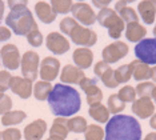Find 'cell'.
<instances>
[{"instance_id":"cell-8","label":"cell","mask_w":156,"mask_h":140,"mask_svg":"<svg viewBox=\"0 0 156 140\" xmlns=\"http://www.w3.org/2000/svg\"><path fill=\"white\" fill-rule=\"evenodd\" d=\"M128 45L124 41H115L112 44H108L107 47L103 48L101 56H103V62L112 64V63H118L119 60H122L123 57H126L128 55Z\"/></svg>"},{"instance_id":"cell-21","label":"cell","mask_w":156,"mask_h":140,"mask_svg":"<svg viewBox=\"0 0 156 140\" xmlns=\"http://www.w3.org/2000/svg\"><path fill=\"white\" fill-rule=\"evenodd\" d=\"M131 71H132V77L135 80H148L151 79V68L147 64L141 63L140 60L135 59L129 63Z\"/></svg>"},{"instance_id":"cell-10","label":"cell","mask_w":156,"mask_h":140,"mask_svg":"<svg viewBox=\"0 0 156 140\" xmlns=\"http://www.w3.org/2000/svg\"><path fill=\"white\" fill-rule=\"evenodd\" d=\"M0 59H2L3 66L7 68V71H13L20 67V56L19 48L15 44H5L0 49Z\"/></svg>"},{"instance_id":"cell-23","label":"cell","mask_w":156,"mask_h":140,"mask_svg":"<svg viewBox=\"0 0 156 140\" xmlns=\"http://www.w3.org/2000/svg\"><path fill=\"white\" fill-rule=\"evenodd\" d=\"M68 125H67V119L66 117H56L54 120V123L51 125L49 130V136L54 138H59L66 140V138L68 136Z\"/></svg>"},{"instance_id":"cell-48","label":"cell","mask_w":156,"mask_h":140,"mask_svg":"<svg viewBox=\"0 0 156 140\" xmlns=\"http://www.w3.org/2000/svg\"><path fill=\"white\" fill-rule=\"evenodd\" d=\"M151 98L154 99V100H155V103H156V87L154 88V91H152V96H151Z\"/></svg>"},{"instance_id":"cell-19","label":"cell","mask_w":156,"mask_h":140,"mask_svg":"<svg viewBox=\"0 0 156 140\" xmlns=\"http://www.w3.org/2000/svg\"><path fill=\"white\" fill-rule=\"evenodd\" d=\"M137 12L145 24H154L156 16V0H143L137 4Z\"/></svg>"},{"instance_id":"cell-9","label":"cell","mask_w":156,"mask_h":140,"mask_svg":"<svg viewBox=\"0 0 156 140\" xmlns=\"http://www.w3.org/2000/svg\"><path fill=\"white\" fill-rule=\"evenodd\" d=\"M71 12H72L73 19L76 21H79V23H81L84 27L92 26V24H95V21H96V13L92 9V7L90 4H87V3H81V2L75 3V4L72 5Z\"/></svg>"},{"instance_id":"cell-6","label":"cell","mask_w":156,"mask_h":140,"mask_svg":"<svg viewBox=\"0 0 156 140\" xmlns=\"http://www.w3.org/2000/svg\"><path fill=\"white\" fill-rule=\"evenodd\" d=\"M39 62H40V59H39L37 52L35 51L24 52L22 60H20V68H22L23 77L34 81L39 74Z\"/></svg>"},{"instance_id":"cell-1","label":"cell","mask_w":156,"mask_h":140,"mask_svg":"<svg viewBox=\"0 0 156 140\" xmlns=\"http://www.w3.org/2000/svg\"><path fill=\"white\" fill-rule=\"evenodd\" d=\"M51 112L58 117H67L77 113L81 108L80 93L71 85L58 83L52 87L47 98Z\"/></svg>"},{"instance_id":"cell-22","label":"cell","mask_w":156,"mask_h":140,"mask_svg":"<svg viewBox=\"0 0 156 140\" xmlns=\"http://www.w3.org/2000/svg\"><path fill=\"white\" fill-rule=\"evenodd\" d=\"M147 35V30L144 26L139 23H129L126 27V38L127 40L132 43H139L145 38Z\"/></svg>"},{"instance_id":"cell-4","label":"cell","mask_w":156,"mask_h":140,"mask_svg":"<svg viewBox=\"0 0 156 140\" xmlns=\"http://www.w3.org/2000/svg\"><path fill=\"white\" fill-rule=\"evenodd\" d=\"M96 20L101 27L108 30V36L112 39H119L124 31V21L118 15L115 9L112 8H103L96 13Z\"/></svg>"},{"instance_id":"cell-7","label":"cell","mask_w":156,"mask_h":140,"mask_svg":"<svg viewBox=\"0 0 156 140\" xmlns=\"http://www.w3.org/2000/svg\"><path fill=\"white\" fill-rule=\"evenodd\" d=\"M69 38L75 44L77 45H84L86 48H90V47L95 45L98 41V35L94 30H90L88 27H84V26H77L71 31L69 34Z\"/></svg>"},{"instance_id":"cell-16","label":"cell","mask_w":156,"mask_h":140,"mask_svg":"<svg viewBox=\"0 0 156 140\" xmlns=\"http://www.w3.org/2000/svg\"><path fill=\"white\" fill-rule=\"evenodd\" d=\"M132 112L140 119H147L155 113V104L151 98H140L132 103Z\"/></svg>"},{"instance_id":"cell-49","label":"cell","mask_w":156,"mask_h":140,"mask_svg":"<svg viewBox=\"0 0 156 140\" xmlns=\"http://www.w3.org/2000/svg\"><path fill=\"white\" fill-rule=\"evenodd\" d=\"M45 140H63V139H59V138H54V136H49L48 139H45Z\"/></svg>"},{"instance_id":"cell-11","label":"cell","mask_w":156,"mask_h":140,"mask_svg":"<svg viewBox=\"0 0 156 140\" xmlns=\"http://www.w3.org/2000/svg\"><path fill=\"white\" fill-rule=\"evenodd\" d=\"M60 71V62L54 56H47L41 60L40 63V70H39V75H40L41 80L51 83L55 80L59 75Z\"/></svg>"},{"instance_id":"cell-39","label":"cell","mask_w":156,"mask_h":140,"mask_svg":"<svg viewBox=\"0 0 156 140\" xmlns=\"http://www.w3.org/2000/svg\"><path fill=\"white\" fill-rule=\"evenodd\" d=\"M11 79H12V75L9 74V71H7V70L0 71V89L3 92L9 89V81H11Z\"/></svg>"},{"instance_id":"cell-20","label":"cell","mask_w":156,"mask_h":140,"mask_svg":"<svg viewBox=\"0 0 156 140\" xmlns=\"http://www.w3.org/2000/svg\"><path fill=\"white\" fill-rule=\"evenodd\" d=\"M35 13L39 17V20L45 24H51L56 19V13L54 12L52 7L47 2H37L35 3Z\"/></svg>"},{"instance_id":"cell-24","label":"cell","mask_w":156,"mask_h":140,"mask_svg":"<svg viewBox=\"0 0 156 140\" xmlns=\"http://www.w3.org/2000/svg\"><path fill=\"white\" fill-rule=\"evenodd\" d=\"M27 113L22 109H15V111H9L5 115L2 116V124L5 127H11V125H17L20 123H23V120H26Z\"/></svg>"},{"instance_id":"cell-33","label":"cell","mask_w":156,"mask_h":140,"mask_svg":"<svg viewBox=\"0 0 156 140\" xmlns=\"http://www.w3.org/2000/svg\"><path fill=\"white\" fill-rule=\"evenodd\" d=\"M118 96L124 103H133L135 100H136L135 99L136 98V91H135V88L131 87V85H124L123 88H120Z\"/></svg>"},{"instance_id":"cell-38","label":"cell","mask_w":156,"mask_h":140,"mask_svg":"<svg viewBox=\"0 0 156 140\" xmlns=\"http://www.w3.org/2000/svg\"><path fill=\"white\" fill-rule=\"evenodd\" d=\"M27 40L32 47H40L44 41V38H43V35H41V32L39 31V28H36V30L31 31L30 34L27 35Z\"/></svg>"},{"instance_id":"cell-34","label":"cell","mask_w":156,"mask_h":140,"mask_svg":"<svg viewBox=\"0 0 156 140\" xmlns=\"http://www.w3.org/2000/svg\"><path fill=\"white\" fill-rule=\"evenodd\" d=\"M100 80L103 81V84H104L105 87H108V88H116L119 85V83L116 81V79H115V71H113L111 67L101 74Z\"/></svg>"},{"instance_id":"cell-35","label":"cell","mask_w":156,"mask_h":140,"mask_svg":"<svg viewBox=\"0 0 156 140\" xmlns=\"http://www.w3.org/2000/svg\"><path fill=\"white\" fill-rule=\"evenodd\" d=\"M156 85L154 83H151V81H143V83L137 84L136 87V95H139L140 98H151L152 96V91H154V88Z\"/></svg>"},{"instance_id":"cell-18","label":"cell","mask_w":156,"mask_h":140,"mask_svg":"<svg viewBox=\"0 0 156 140\" xmlns=\"http://www.w3.org/2000/svg\"><path fill=\"white\" fill-rule=\"evenodd\" d=\"M72 59L77 68L86 70V68H90L92 66V62H94V52H92L90 48L80 47V48H76L75 51H73Z\"/></svg>"},{"instance_id":"cell-25","label":"cell","mask_w":156,"mask_h":140,"mask_svg":"<svg viewBox=\"0 0 156 140\" xmlns=\"http://www.w3.org/2000/svg\"><path fill=\"white\" fill-rule=\"evenodd\" d=\"M88 113L98 123H108V120H109V111L101 103L96 104V106H91L90 109H88Z\"/></svg>"},{"instance_id":"cell-47","label":"cell","mask_w":156,"mask_h":140,"mask_svg":"<svg viewBox=\"0 0 156 140\" xmlns=\"http://www.w3.org/2000/svg\"><path fill=\"white\" fill-rule=\"evenodd\" d=\"M151 79L156 83V66L154 68H151Z\"/></svg>"},{"instance_id":"cell-36","label":"cell","mask_w":156,"mask_h":140,"mask_svg":"<svg viewBox=\"0 0 156 140\" xmlns=\"http://www.w3.org/2000/svg\"><path fill=\"white\" fill-rule=\"evenodd\" d=\"M0 140H22V131L17 128H7L0 131Z\"/></svg>"},{"instance_id":"cell-12","label":"cell","mask_w":156,"mask_h":140,"mask_svg":"<svg viewBox=\"0 0 156 140\" xmlns=\"http://www.w3.org/2000/svg\"><path fill=\"white\" fill-rule=\"evenodd\" d=\"M45 45L54 55H63L69 49V41L59 32H49L45 38Z\"/></svg>"},{"instance_id":"cell-17","label":"cell","mask_w":156,"mask_h":140,"mask_svg":"<svg viewBox=\"0 0 156 140\" xmlns=\"http://www.w3.org/2000/svg\"><path fill=\"white\" fill-rule=\"evenodd\" d=\"M86 77L87 76L83 70H80L75 66H71V64H67V66L63 67L62 74H60V80L63 83L68 84H80L81 80Z\"/></svg>"},{"instance_id":"cell-31","label":"cell","mask_w":156,"mask_h":140,"mask_svg":"<svg viewBox=\"0 0 156 140\" xmlns=\"http://www.w3.org/2000/svg\"><path fill=\"white\" fill-rule=\"evenodd\" d=\"M131 77H132V71H131L129 64H124V66H120L115 70V79L119 84L129 81Z\"/></svg>"},{"instance_id":"cell-27","label":"cell","mask_w":156,"mask_h":140,"mask_svg":"<svg viewBox=\"0 0 156 140\" xmlns=\"http://www.w3.org/2000/svg\"><path fill=\"white\" fill-rule=\"evenodd\" d=\"M67 125H68V131L75 132V134H81L86 132L88 124L87 120L83 116H73L71 119H67Z\"/></svg>"},{"instance_id":"cell-44","label":"cell","mask_w":156,"mask_h":140,"mask_svg":"<svg viewBox=\"0 0 156 140\" xmlns=\"http://www.w3.org/2000/svg\"><path fill=\"white\" fill-rule=\"evenodd\" d=\"M4 8H5L4 2H2V0H0V21H2L3 16H4Z\"/></svg>"},{"instance_id":"cell-43","label":"cell","mask_w":156,"mask_h":140,"mask_svg":"<svg viewBox=\"0 0 156 140\" xmlns=\"http://www.w3.org/2000/svg\"><path fill=\"white\" fill-rule=\"evenodd\" d=\"M127 4H128V2H123V0H120V2H118L115 4V11L118 12V11H120L122 8H124V7H127Z\"/></svg>"},{"instance_id":"cell-50","label":"cell","mask_w":156,"mask_h":140,"mask_svg":"<svg viewBox=\"0 0 156 140\" xmlns=\"http://www.w3.org/2000/svg\"><path fill=\"white\" fill-rule=\"evenodd\" d=\"M3 96H4V92H3V91H2V89H0V99H2V98H3Z\"/></svg>"},{"instance_id":"cell-5","label":"cell","mask_w":156,"mask_h":140,"mask_svg":"<svg viewBox=\"0 0 156 140\" xmlns=\"http://www.w3.org/2000/svg\"><path fill=\"white\" fill-rule=\"evenodd\" d=\"M135 56L147 66H156V38H145L135 45Z\"/></svg>"},{"instance_id":"cell-46","label":"cell","mask_w":156,"mask_h":140,"mask_svg":"<svg viewBox=\"0 0 156 140\" xmlns=\"http://www.w3.org/2000/svg\"><path fill=\"white\" fill-rule=\"evenodd\" d=\"M144 140H156V132H150Z\"/></svg>"},{"instance_id":"cell-2","label":"cell","mask_w":156,"mask_h":140,"mask_svg":"<svg viewBox=\"0 0 156 140\" xmlns=\"http://www.w3.org/2000/svg\"><path fill=\"white\" fill-rule=\"evenodd\" d=\"M7 4L9 7V13L5 17V24L13 34L17 36H24V35L27 36L31 31L36 30L37 24L32 12L27 7V0H22V2L8 0Z\"/></svg>"},{"instance_id":"cell-3","label":"cell","mask_w":156,"mask_h":140,"mask_svg":"<svg viewBox=\"0 0 156 140\" xmlns=\"http://www.w3.org/2000/svg\"><path fill=\"white\" fill-rule=\"evenodd\" d=\"M105 140H141L139 121L129 115H115L104 130Z\"/></svg>"},{"instance_id":"cell-14","label":"cell","mask_w":156,"mask_h":140,"mask_svg":"<svg viewBox=\"0 0 156 140\" xmlns=\"http://www.w3.org/2000/svg\"><path fill=\"white\" fill-rule=\"evenodd\" d=\"M9 89L22 99H28L32 95L34 91V84L31 80L22 76H12L9 81Z\"/></svg>"},{"instance_id":"cell-28","label":"cell","mask_w":156,"mask_h":140,"mask_svg":"<svg viewBox=\"0 0 156 140\" xmlns=\"http://www.w3.org/2000/svg\"><path fill=\"white\" fill-rule=\"evenodd\" d=\"M54 12L58 15V13H62V15H66L68 13L71 9H72L73 2L72 0H51L49 2Z\"/></svg>"},{"instance_id":"cell-37","label":"cell","mask_w":156,"mask_h":140,"mask_svg":"<svg viewBox=\"0 0 156 140\" xmlns=\"http://www.w3.org/2000/svg\"><path fill=\"white\" fill-rule=\"evenodd\" d=\"M77 24H79V23H77L73 17H64V19L60 21L59 27H60V31H62L63 34H66V35H68V36H69L71 31H72L73 28L77 26Z\"/></svg>"},{"instance_id":"cell-45","label":"cell","mask_w":156,"mask_h":140,"mask_svg":"<svg viewBox=\"0 0 156 140\" xmlns=\"http://www.w3.org/2000/svg\"><path fill=\"white\" fill-rule=\"evenodd\" d=\"M150 125H151V128H154V130H156V113H154V115L151 116Z\"/></svg>"},{"instance_id":"cell-40","label":"cell","mask_w":156,"mask_h":140,"mask_svg":"<svg viewBox=\"0 0 156 140\" xmlns=\"http://www.w3.org/2000/svg\"><path fill=\"white\" fill-rule=\"evenodd\" d=\"M9 111H12V99L4 93V96L0 99V115L3 116Z\"/></svg>"},{"instance_id":"cell-15","label":"cell","mask_w":156,"mask_h":140,"mask_svg":"<svg viewBox=\"0 0 156 140\" xmlns=\"http://www.w3.org/2000/svg\"><path fill=\"white\" fill-rule=\"evenodd\" d=\"M47 123L43 119L34 120L32 123L24 127V139L26 140H41L44 134L47 132Z\"/></svg>"},{"instance_id":"cell-30","label":"cell","mask_w":156,"mask_h":140,"mask_svg":"<svg viewBox=\"0 0 156 140\" xmlns=\"http://www.w3.org/2000/svg\"><path fill=\"white\" fill-rule=\"evenodd\" d=\"M118 15L122 17V20L124 23L129 24V23H139V15L136 13L132 7H124L120 11H118Z\"/></svg>"},{"instance_id":"cell-13","label":"cell","mask_w":156,"mask_h":140,"mask_svg":"<svg viewBox=\"0 0 156 140\" xmlns=\"http://www.w3.org/2000/svg\"><path fill=\"white\" fill-rule=\"evenodd\" d=\"M80 88L86 92L87 95V103L91 106H96V104H100L103 100V91L98 87L96 81L94 79L86 77L81 80V83L79 84Z\"/></svg>"},{"instance_id":"cell-41","label":"cell","mask_w":156,"mask_h":140,"mask_svg":"<svg viewBox=\"0 0 156 140\" xmlns=\"http://www.w3.org/2000/svg\"><path fill=\"white\" fill-rule=\"evenodd\" d=\"M12 36V31L7 26H0V41H7Z\"/></svg>"},{"instance_id":"cell-51","label":"cell","mask_w":156,"mask_h":140,"mask_svg":"<svg viewBox=\"0 0 156 140\" xmlns=\"http://www.w3.org/2000/svg\"><path fill=\"white\" fill-rule=\"evenodd\" d=\"M154 35H155V38H156V26H155V28H154Z\"/></svg>"},{"instance_id":"cell-32","label":"cell","mask_w":156,"mask_h":140,"mask_svg":"<svg viewBox=\"0 0 156 140\" xmlns=\"http://www.w3.org/2000/svg\"><path fill=\"white\" fill-rule=\"evenodd\" d=\"M84 138H86V140H103L104 130L98 124H91L88 125L86 132H84Z\"/></svg>"},{"instance_id":"cell-29","label":"cell","mask_w":156,"mask_h":140,"mask_svg":"<svg viewBox=\"0 0 156 140\" xmlns=\"http://www.w3.org/2000/svg\"><path fill=\"white\" fill-rule=\"evenodd\" d=\"M107 108L109 111V113L119 115L124 108H126V103L120 100L118 93H112V95H109V98H108V107Z\"/></svg>"},{"instance_id":"cell-42","label":"cell","mask_w":156,"mask_h":140,"mask_svg":"<svg viewBox=\"0 0 156 140\" xmlns=\"http://www.w3.org/2000/svg\"><path fill=\"white\" fill-rule=\"evenodd\" d=\"M109 3H111V0H92V4L95 7H98V8H108Z\"/></svg>"},{"instance_id":"cell-26","label":"cell","mask_w":156,"mask_h":140,"mask_svg":"<svg viewBox=\"0 0 156 140\" xmlns=\"http://www.w3.org/2000/svg\"><path fill=\"white\" fill-rule=\"evenodd\" d=\"M51 91H52L51 83L40 80V81H36V83H35L32 93H34L35 99H37L39 102H43V100H47V98H48V95H49V92Z\"/></svg>"}]
</instances>
